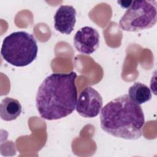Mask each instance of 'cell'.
<instances>
[{
  "label": "cell",
  "mask_w": 157,
  "mask_h": 157,
  "mask_svg": "<svg viewBox=\"0 0 157 157\" xmlns=\"http://www.w3.org/2000/svg\"><path fill=\"white\" fill-rule=\"evenodd\" d=\"M77 76L73 71L53 73L43 80L36 97V108L42 118L59 120L74 112L77 100Z\"/></svg>",
  "instance_id": "cell-1"
},
{
  "label": "cell",
  "mask_w": 157,
  "mask_h": 157,
  "mask_svg": "<svg viewBox=\"0 0 157 157\" xmlns=\"http://www.w3.org/2000/svg\"><path fill=\"white\" fill-rule=\"evenodd\" d=\"M157 21L156 1H132L119 21L126 31L137 32L152 28Z\"/></svg>",
  "instance_id": "cell-4"
},
{
  "label": "cell",
  "mask_w": 157,
  "mask_h": 157,
  "mask_svg": "<svg viewBox=\"0 0 157 157\" xmlns=\"http://www.w3.org/2000/svg\"><path fill=\"white\" fill-rule=\"evenodd\" d=\"M102 106V98L99 93L91 86L84 88L77 100L75 109L85 118H93L100 112Z\"/></svg>",
  "instance_id": "cell-5"
},
{
  "label": "cell",
  "mask_w": 157,
  "mask_h": 157,
  "mask_svg": "<svg viewBox=\"0 0 157 157\" xmlns=\"http://www.w3.org/2000/svg\"><path fill=\"white\" fill-rule=\"evenodd\" d=\"M128 96L132 101L139 105L148 102L151 99L150 88L146 85L139 82H135L129 87Z\"/></svg>",
  "instance_id": "cell-9"
},
{
  "label": "cell",
  "mask_w": 157,
  "mask_h": 157,
  "mask_svg": "<svg viewBox=\"0 0 157 157\" xmlns=\"http://www.w3.org/2000/svg\"><path fill=\"white\" fill-rule=\"evenodd\" d=\"M38 46L31 34L20 31L10 33L2 42L1 54L8 63L16 67L30 64L37 57Z\"/></svg>",
  "instance_id": "cell-3"
},
{
  "label": "cell",
  "mask_w": 157,
  "mask_h": 157,
  "mask_svg": "<svg viewBox=\"0 0 157 157\" xmlns=\"http://www.w3.org/2000/svg\"><path fill=\"white\" fill-rule=\"evenodd\" d=\"M76 10L69 5H62L54 15V27L59 33L70 34L76 23Z\"/></svg>",
  "instance_id": "cell-7"
},
{
  "label": "cell",
  "mask_w": 157,
  "mask_h": 157,
  "mask_svg": "<svg viewBox=\"0 0 157 157\" xmlns=\"http://www.w3.org/2000/svg\"><path fill=\"white\" fill-rule=\"evenodd\" d=\"M132 1H118L117 2L120 5V6H121L122 7H123V8H128L130 6H131V3H132Z\"/></svg>",
  "instance_id": "cell-10"
},
{
  "label": "cell",
  "mask_w": 157,
  "mask_h": 157,
  "mask_svg": "<svg viewBox=\"0 0 157 157\" xmlns=\"http://www.w3.org/2000/svg\"><path fill=\"white\" fill-rule=\"evenodd\" d=\"M100 36L98 31L91 26H84L77 31L74 45L78 52L85 55L93 53L99 47Z\"/></svg>",
  "instance_id": "cell-6"
},
{
  "label": "cell",
  "mask_w": 157,
  "mask_h": 157,
  "mask_svg": "<svg viewBox=\"0 0 157 157\" xmlns=\"http://www.w3.org/2000/svg\"><path fill=\"white\" fill-rule=\"evenodd\" d=\"M144 114L140 105L128 94L118 96L106 104L100 113L101 129L114 137L136 140L142 135Z\"/></svg>",
  "instance_id": "cell-2"
},
{
  "label": "cell",
  "mask_w": 157,
  "mask_h": 157,
  "mask_svg": "<svg viewBox=\"0 0 157 157\" xmlns=\"http://www.w3.org/2000/svg\"><path fill=\"white\" fill-rule=\"evenodd\" d=\"M20 102L12 98H4L0 104V116L2 120L10 121L17 119L21 112Z\"/></svg>",
  "instance_id": "cell-8"
}]
</instances>
